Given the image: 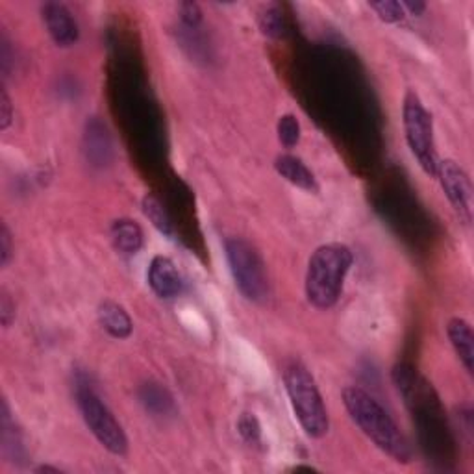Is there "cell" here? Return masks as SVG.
I'll return each mask as SVG.
<instances>
[{"mask_svg": "<svg viewBox=\"0 0 474 474\" xmlns=\"http://www.w3.org/2000/svg\"><path fill=\"white\" fill-rule=\"evenodd\" d=\"M343 404L352 423L368 441H373L377 449L399 463L411 461L413 451L410 441L375 397L361 387L349 385L343 389Z\"/></svg>", "mask_w": 474, "mask_h": 474, "instance_id": "obj_1", "label": "cell"}, {"mask_svg": "<svg viewBox=\"0 0 474 474\" xmlns=\"http://www.w3.org/2000/svg\"><path fill=\"white\" fill-rule=\"evenodd\" d=\"M352 261V250L341 243L321 245L311 254L304 289L306 299L313 308L330 309L337 304Z\"/></svg>", "mask_w": 474, "mask_h": 474, "instance_id": "obj_2", "label": "cell"}, {"mask_svg": "<svg viewBox=\"0 0 474 474\" xmlns=\"http://www.w3.org/2000/svg\"><path fill=\"white\" fill-rule=\"evenodd\" d=\"M284 385L293 413L306 436L313 439L325 437L330 428V419L323 394L311 373L302 363L289 361L284 367Z\"/></svg>", "mask_w": 474, "mask_h": 474, "instance_id": "obj_3", "label": "cell"}, {"mask_svg": "<svg viewBox=\"0 0 474 474\" xmlns=\"http://www.w3.org/2000/svg\"><path fill=\"white\" fill-rule=\"evenodd\" d=\"M402 126L410 152L417 160L419 167L430 178L437 176L439 156L434 140L432 114L425 108L423 100L413 89H408L402 102Z\"/></svg>", "mask_w": 474, "mask_h": 474, "instance_id": "obj_4", "label": "cell"}, {"mask_svg": "<svg viewBox=\"0 0 474 474\" xmlns=\"http://www.w3.org/2000/svg\"><path fill=\"white\" fill-rule=\"evenodd\" d=\"M224 249L230 273L243 297L250 302L266 300L269 295V280L266 263H263L258 250L240 237L228 240Z\"/></svg>", "mask_w": 474, "mask_h": 474, "instance_id": "obj_5", "label": "cell"}, {"mask_svg": "<svg viewBox=\"0 0 474 474\" xmlns=\"http://www.w3.org/2000/svg\"><path fill=\"white\" fill-rule=\"evenodd\" d=\"M76 404L80 408L84 423L97 441L114 456H126L128 439L110 408L102 402L91 387H78Z\"/></svg>", "mask_w": 474, "mask_h": 474, "instance_id": "obj_6", "label": "cell"}, {"mask_svg": "<svg viewBox=\"0 0 474 474\" xmlns=\"http://www.w3.org/2000/svg\"><path fill=\"white\" fill-rule=\"evenodd\" d=\"M436 178H439L441 190L454 207L458 219L469 226L472 223V183L467 171L454 160H443Z\"/></svg>", "mask_w": 474, "mask_h": 474, "instance_id": "obj_7", "label": "cell"}, {"mask_svg": "<svg viewBox=\"0 0 474 474\" xmlns=\"http://www.w3.org/2000/svg\"><path fill=\"white\" fill-rule=\"evenodd\" d=\"M47 32L58 47H72L80 38V29L71 10L62 3H47L41 8Z\"/></svg>", "mask_w": 474, "mask_h": 474, "instance_id": "obj_8", "label": "cell"}, {"mask_svg": "<svg viewBox=\"0 0 474 474\" xmlns=\"http://www.w3.org/2000/svg\"><path fill=\"white\" fill-rule=\"evenodd\" d=\"M148 285L160 299H173L182 292V278L171 258H152L148 267Z\"/></svg>", "mask_w": 474, "mask_h": 474, "instance_id": "obj_9", "label": "cell"}, {"mask_svg": "<svg viewBox=\"0 0 474 474\" xmlns=\"http://www.w3.org/2000/svg\"><path fill=\"white\" fill-rule=\"evenodd\" d=\"M275 169L284 180L293 183L295 188L306 193H319L317 178H315L311 169L300 160V157L292 154H282L275 160Z\"/></svg>", "mask_w": 474, "mask_h": 474, "instance_id": "obj_10", "label": "cell"}, {"mask_svg": "<svg viewBox=\"0 0 474 474\" xmlns=\"http://www.w3.org/2000/svg\"><path fill=\"white\" fill-rule=\"evenodd\" d=\"M446 335L451 339V345L458 354L461 365L469 375L474 373V334L470 325L461 317H453L446 325Z\"/></svg>", "mask_w": 474, "mask_h": 474, "instance_id": "obj_11", "label": "cell"}, {"mask_svg": "<svg viewBox=\"0 0 474 474\" xmlns=\"http://www.w3.org/2000/svg\"><path fill=\"white\" fill-rule=\"evenodd\" d=\"M97 315L100 326L115 339H126L130 337L131 330H134V323H131L128 311L119 302L114 300L100 302Z\"/></svg>", "mask_w": 474, "mask_h": 474, "instance_id": "obj_12", "label": "cell"}, {"mask_svg": "<svg viewBox=\"0 0 474 474\" xmlns=\"http://www.w3.org/2000/svg\"><path fill=\"white\" fill-rule=\"evenodd\" d=\"M110 235H112V243H114L115 250L124 254V256L138 254L143 247V241H145L141 226L131 219L114 221V224L110 228Z\"/></svg>", "mask_w": 474, "mask_h": 474, "instance_id": "obj_13", "label": "cell"}, {"mask_svg": "<svg viewBox=\"0 0 474 474\" xmlns=\"http://www.w3.org/2000/svg\"><path fill=\"white\" fill-rule=\"evenodd\" d=\"M258 24L263 36H267L271 39H280L285 36V17L280 6L271 4L267 8H263L261 13L258 15Z\"/></svg>", "mask_w": 474, "mask_h": 474, "instance_id": "obj_14", "label": "cell"}, {"mask_svg": "<svg viewBox=\"0 0 474 474\" xmlns=\"http://www.w3.org/2000/svg\"><path fill=\"white\" fill-rule=\"evenodd\" d=\"M143 214L157 232H162L165 235L173 233L171 217L167 214V209L164 207V204L160 202V199L154 197V195H147L143 199Z\"/></svg>", "mask_w": 474, "mask_h": 474, "instance_id": "obj_15", "label": "cell"}, {"mask_svg": "<svg viewBox=\"0 0 474 474\" xmlns=\"http://www.w3.org/2000/svg\"><path fill=\"white\" fill-rule=\"evenodd\" d=\"M276 131H278V140L285 148H295L300 141V123L297 119V115L293 114H285L278 119L276 124Z\"/></svg>", "mask_w": 474, "mask_h": 474, "instance_id": "obj_16", "label": "cell"}, {"mask_svg": "<svg viewBox=\"0 0 474 474\" xmlns=\"http://www.w3.org/2000/svg\"><path fill=\"white\" fill-rule=\"evenodd\" d=\"M237 430H240V436L243 441L250 446H259L261 444V427L259 420L256 419L254 413H243L237 420Z\"/></svg>", "mask_w": 474, "mask_h": 474, "instance_id": "obj_17", "label": "cell"}, {"mask_svg": "<svg viewBox=\"0 0 474 474\" xmlns=\"http://www.w3.org/2000/svg\"><path fill=\"white\" fill-rule=\"evenodd\" d=\"M371 10H375V13L378 15L380 21L387 22V24H394V22H401L406 17V12L402 8L401 3H394V0H380V3H368Z\"/></svg>", "mask_w": 474, "mask_h": 474, "instance_id": "obj_18", "label": "cell"}, {"mask_svg": "<svg viewBox=\"0 0 474 474\" xmlns=\"http://www.w3.org/2000/svg\"><path fill=\"white\" fill-rule=\"evenodd\" d=\"M13 123V102L6 88H0V130L6 131Z\"/></svg>", "mask_w": 474, "mask_h": 474, "instance_id": "obj_19", "label": "cell"}, {"mask_svg": "<svg viewBox=\"0 0 474 474\" xmlns=\"http://www.w3.org/2000/svg\"><path fill=\"white\" fill-rule=\"evenodd\" d=\"M13 258V241L12 233L6 224H0V266L8 267V263Z\"/></svg>", "mask_w": 474, "mask_h": 474, "instance_id": "obj_20", "label": "cell"}, {"mask_svg": "<svg viewBox=\"0 0 474 474\" xmlns=\"http://www.w3.org/2000/svg\"><path fill=\"white\" fill-rule=\"evenodd\" d=\"M180 19L183 24H188L190 29H195L202 22V10L197 3H182L180 4Z\"/></svg>", "mask_w": 474, "mask_h": 474, "instance_id": "obj_21", "label": "cell"}, {"mask_svg": "<svg viewBox=\"0 0 474 474\" xmlns=\"http://www.w3.org/2000/svg\"><path fill=\"white\" fill-rule=\"evenodd\" d=\"M0 321H3L4 328H10L12 323L15 321V304L6 293H3V297H0Z\"/></svg>", "mask_w": 474, "mask_h": 474, "instance_id": "obj_22", "label": "cell"}, {"mask_svg": "<svg viewBox=\"0 0 474 474\" xmlns=\"http://www.w3.org/2000/svg\"><path fill=\"white\" fill-rule=\"evenodd\" d=\"M404 12H410L411 15H423L427 12V4L425 3H419V0H406V3H401Z\"/></svg>", "mask_w": 474, "mask_h": 474, "instance_id": "obj_23", "label": "cell"}, {"mask_svg": "<svg viewBox=\"0 0 474 474\" xmlns=\"http://www.w3.org/2000/svg\"><path fill=\"white\" fill-rule=\"evenodd\" d=\"M38 472H60V470H58V469H55V467L43 465V467H39V469H38Z\"/></svg>", "mask_w": 474, "mask_h": 474, "instance_id": "obj_24", "label": "cell"}]
</instances>
